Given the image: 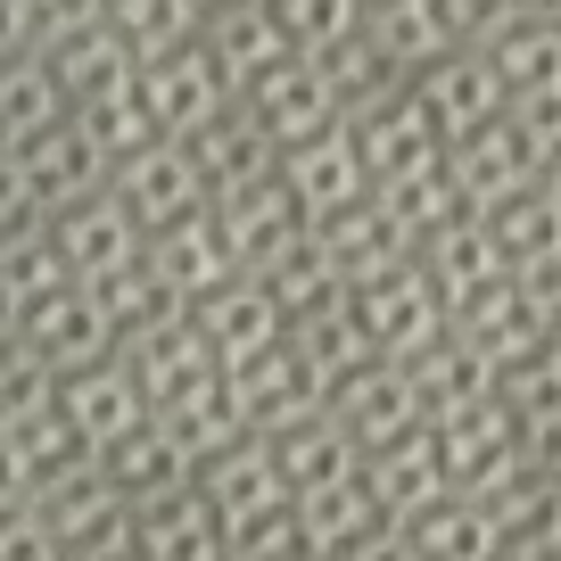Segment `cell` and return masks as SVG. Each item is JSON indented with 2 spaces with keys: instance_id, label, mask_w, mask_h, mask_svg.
Returning a JSON list of instances; mask_svg holds the SVG:
<instances>
[{
  "instance_id": "obj_1",
  "label": "cell",
  "mask_w": 561,
  "mask_h": 561,
  "mask_svg": "<svg viewBox=\"0 0 561 561\" xmlns=\"http://www.w3.org/2000/svg\"><path fill=\"white\" fill-rule=\"evenodd\" d=\"M430 438H438L446 488H455V495H479V504L528 471V438L504 421V404H495V397L455 404V413H430Z\"/></svg>"
},
{
  "instance_id": "obj_2",
  "label": "cell",
  "mask_w": 561,
  "mask_h": 561,
  "mask_svg": "<svg viewBox=\"0 0 561 561\" xmlns=\"http://www.w3.org/2000/svg\"><path fill=\"white\" fill-rule=\"evenodd\" d=\"M231 388V413H240V430H280V421H298L322 404V388H331V371L314 364V347H256L240 355V364L224 371Z\"/></svg>"
},
{
  "instance_id": "obj_3",
  "label": "cell",
  "mask_w": 561,
  "mask_h": 561,
  "mask_svg": "<svg viewBox=\"0 0 561 561\" xmlns=\"http://www.w3.org/2000/svg\"><path fill=\"white\" fill-rule=\"evenodd\" d=\"M322 413H331L355 446H380V438H397V430H413V421H421V388H413V371H404V364L355 355V364L331 371Z\"/></svg>"
},
{
  "instance_id": "obj_4",
  "label": "cell",
  "mask_w": 561,
  "mask_h": 561,
  "mask_svg": "<svg viewBox=\"0 0 561 561\" xmlns=\"http://www.w3.org/2000/svg\"><path fill=\"white\" fill-rule=\"evenodd\" d=\"M124 520H133L140 561H231V528L215 520V504L191 488V479L124 504Z\"/></svg>"
},
{
  "instance_id": "obj_5",
  "label": "cell",
  "mask_w": 561,
  "mask_h": 561,
  "mask_svg": "<svg viewBox=\"0 0 561 561\" xmlns=\"http://www.w3.org/2000/svg\"><path fill=\"white\" fill-rule=\"evenodd\" d=\"M191 488L215 504L224 528H248V520H264L273 504H289V488H280V471H273V455H264L256 430H231L224 446H207V455L191 462Z\"/></svg>"
},
{
  "instance_id": "obj_6",
  "label": "cell",
  "mask_w": 561,
  "mask_h": 561,
  "mask_svg": "<svg viewBox=\"0 0 561 561\" xmlns=\"http://www.w3.org/2000/svg\"><path fill=\"white\" fill-rule=\"evenodd\" d=\"M264 455H273V471H280V488H289V504L298 495H322V488H339V479H355V462H364V446L339 430L331 413H298V421H280V430H264Z\"/></svg>"
},
{
  "instance_id": "obj_7",
  "label": "cell",
  "mask_w": 561,
  "mask_h": 561,
  "mask_svg": "<svg viewBox=\"0 0 561 561\" xmlns=\"http://www.w3.org/2000/svg\"><path fill=\"white\" fill-rule=\"evenodd\" d=\"M364 488H371V504L388 512V520H413L421 504H438L446 495V471H438V438H430V421H413V430H397V438H380V446H364Z\"/></svg>"
},
{
  "instance_id": "obj_8",
  "label": "cell",
  "mask_w": 561,
  "mask_h": 561,
  "mask_svg": "<svg viewBox=\"0 0 561 561\" xmlns=\"http://www.w3.org/2000/svg\"><path fill=\"white\" fill-rule=\"evenodd\" d=\"M58 413H67V430L91 446V455H100V446H116L124 430H133V421L149 413V404H140V380H133V371L83 364V371L67 380V404H58Z\"/></svg>"
},
{
  "instance_id": "obj_9",
  "label": "cell",
  "mask_w": 561,
  "mask_h": 561,
  "mask_svg": "<svg viewBox=\"0 0 561 561\" xmlns=\"http://www.w3.org/2000/svg\"><path fill=\"white\" fill-rule=\"evenodd\" d=\"M397 528L413 537L421 561H495V512L479 504V495L446 488L438 504H421L413 520H397Z\"/></svg>"
},
{
  "instance_id": "obj_10",
  "label": "cell",
  "mask_w": 561,
  "mask_h": 561,
  "mask_svg": "<svg viewBox=\"0 0 561 561\" xmlns=\"http://www.w3.org/2000/svg\"><path fill=\"white\" fill-rule=\"evenodd\" d=\"M100 471H107V488H116L124 504H140V495H158V488H174V479H191V462H182V446L165 438L158 421L140 413L116 446H100Z\"/></svg>"
},
{
  "instance_id": "obj_11",
  "label": "cell",
  "mask_w": 561,
  "mask_h": 561,
  "mask_svg": "<svg viewBox=\"0 0 561 561\" xmlns=\"http://www.w3.org/2000/svg\"><path fill=\"white\" fill-rule=\"evenodd\" d=\"M495 404H504V421L520 430V438L553 430V421H561V347L504 355V364H495Z\"/></svg>"
},
{
  "instance_id": "obj_12",
  "label": "cell",
  "mask_w": 561,
  "mask_h": 561,
  "mask_svg": "<svg viewBox=\"0 0 561 561\" xmlns=\"http://www.w3.org/2000/svg\"><path fill=\"white\" fill-rule=\"evenodd\" d=\"M231 561H331V553L314 545V528H306L298 504H273L264 520L231 528Z\"/></svg>"
},
{
  "instance_id": "obj_13",
  "label": "cell",
  "mask_w": 561,
  "mask_h": 561,
  "mask_svg": "<svg viewBox=\"0 0 561 561\" xmlns=\"http://www.w3.org/2000/svg\"><path fill=\"white\" fill-rule=\"evenodd\" d=\"M67 545H58V528L42 520L34 495H9L0 504V561H58Z\"/></svg>"
},
{
  "instance_id": "obj_14",
  "label": "cell",
  "mask_w": 561,
  "mask_h": 561,
  "mask_svg": "<svg viewBox=\"0 0 561 561\" xmlns=\"http://www.w3.org/2000/svg\"><path fill=\"white\" fill-rule=\"evenodd\" d=\"M339 561H421V553H413V537H404V528L388 520V528H371L364 545H347V553H339Z\"/></svg>"
},
{
  "instance_id": "obj_15",
  "label": "cell",
  "mask_w": 561,
  "mask_h": 561,
  "mask_svg": "<svg viewBox=\"0 0 561 561\" xmlns=\"http://www.w3.org/2000/svg\"><path fill=\"white\" fill-rule=\"evenodd\" d=\"M528 471H537L545 488L561 495V421H553V430H537V438H528Z\"/></svg>"
}]
</instances>
